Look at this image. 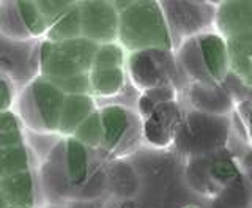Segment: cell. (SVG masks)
I'll use <instances>...</instances> for the list:
<instances>
[{
  "label": "cell",
  "instance_id": "18",
  "mask_svg": "<svg viewBox=\"0 0 252 208\" xmlns=\"http://www.w3.org/2000/svg\"><path fill=\"white\" fill-rule=\"evenodd\" d=\"M30 153L24 145L0 148V180L29 172Z\"/></svg>",
  "mask_w": 252,
  "mask_h": 208
},
{
  "label": "cell",
  "instance_id": "25",
  "mask_svg": "<svg viewBox=\"0 0 252 208\" xmlns=\"http://www.w3.org/2000/svg\"><path fill=\"white\" fill-rule=\"evenodd\" d=\"M21 130V122L13 112L3 110L0 112V134L3 133H14Z\"/></svg>",
  "mask_w": 252,
  "mask_h": 208
},
{
  "label": "cell",
  "instance_id": "13",
  "mask_svg": "<svg viewBox=\"0 0 252 208\" xmlns=\"http://www.w3.org/2000/svg\"><path fill=\"white\" fill-rule=\"evenodd\" d=\"M93 112H96V106L92 95H68L62 110L59 131L71 138Z\"/></svg>",
  "mask_w": 252,
  "mask_h": 208
},
{
  "label": "cell",
  "instance_id": "12",
  "mask_svg": "<svg viewBox=\"0 0 252 208\" xmlns=\"http://www.w3.org/2000/svg\"><path fill=\"white\" fill-rule=\"evenodd\" d=\"M215 30L232 38L252 32V3H219L216 11Z\"/></svg>",
  "mask_w": 252,
  "mask_h": 208
},
{
  "label": "cell",
  "instance_id": "17",
  "mask_svg": "<svg viewBox=\"0 0 252 208\" xmlns=\"http://www.w3.org/2000/svg\"><path fill=\"white\" fill-rule=\"evenodd\" d=\"M81 36H82L81 8L76 3L71 5L65 11V14L47 30V38L52 43H63Z\"/></svg>",
  "mask_w": 252,
  "mask_h": 208
},
{
  "label": "cell",
  "instance_id": "20",
  "mask_svg": "<svg viewBox=\"0 0 252 208\" xmlns=\"http://www.w3.org/2000/svg\"><path fill=\"white\" fill-rule=\"evenodd\" d=\"M177 98L178 89H175V87H159V89L142 92L137 100V114L142 120H145L161 104L177 101Z\"/></svg>",
  "mask_w": 252,
  "mask_h": 208
},
{
  "label": "cell",
  "instance_id": "24",
  "mask_svg": "<svg viewBox=\"0 0 252 208\" xmlns=\"http://www.w3.org/2000/svg\"><path fill=\"white\" fill-rule=\"evenodd\" d=\"M36 5L43 14L47 27H51L62 18L63 14H65V11L73 3H69V2H36Z\"/></svg>",
  "mask_w": 252,
  "mask_h": 208
},
{
  "label": "cell",
  "instance_id": "23",
  "mask_svg": "<svg viewBox=\"0 0 252 208\" xmlns=\"http://www.w3.org/2000/svg\"><path fill=\"white\" fill-rule=\"evenodd\" d=\"M16 8H18L19 18L22 21V24L26 26V30L32 36H39L46 34L49 27L43 18L41 11L36 3L33 2H18L16 3Z\"/></svg>",
  "mask_w": 252,
  "mask_h": 208
},
{
  "label": "cell",
  "instance_id": "5",
  "mask_svg": "<svg viewBox=\"0 0 252 208\" xmlns=\"http://www.w3.org/2000/svg\"><path fill=\"white\" fill-rule=\"evenodd\" d=\"M102 123V148L109 153L125 155L144 140V120L123 104H109L99 109Z\"/></svg>",
  "mask_w": 252,
  "mask_h": 208
},
{
  "label": "cell",
  "instance_id": "33",
  "mask_svg": "<svg viewBox=\"0 0 252 208\" xmlns=\"http://www.w3.org/2000/svg\"><path fill=\"white\" fill-rule=\"evenodd\" d=\"M249 189H251V194H252V180H251V185H249Z\"/></svg>",
  "mask_w": 252,
  "mask_h": 208
},
{
  "label": "cell",
  "instance_id": "21",
  "mask_svg": "<svg viewBox=\"0 0 252 208\" xmlns=\"http://www.w3.org/2000/svg\"><path fill=\"white\" fill-rule=\"evenodd\" d=\"M128 52L123 49L120 43L99 44L96 55L93 60L92 69H110V68H125Z\"/></svg>",
  "mask_w": 252,
  "mask_h": 208
},
{
  "label": "cell",
  "instance_id": "6",
  "mask_svg": "<svg viewBox=\"0 0 252 208\" xmlns=\"http://www.w3.org/2000/svg\"><path fill=\"white\" fill-rule=\"evenodd\" d=\"M173 39V49L210 30H215L218 5L202 2L161 3Z\"/></svg>",
  "mask_w": 252,
  "mask_h": 208
},
{
  "label": "cell",
  "instance_id": "30",
  "mask_svg": "<svg viewBox=\"0 0 252 208\" xmlns=\"http://www.w3.org/2000/svg\"><path fill=\"white\" fill-rule=\"evenodd\" d=\"M10 205H8V202L5 201V197L2 196V193H0V208H8Z\"/></svg>",
  "mask_w": 252,
  "mask_h": 208
},
{
  "label": "cell",
  "instance_id": "19",
  "mask_svg": "<svg viewBox=\"0 0 252 208\" xmlns=\"http://www.w3.org/2000/svg\"><path fill=\"white\" fill-rule=\"evenodd\" d=\"M251 189L249 185L243 180V177L236 178L216 196L213 208H244L249 205Z\"/></svg>",
  "mask_w": 252,
  "mask_h": 208
},
{
  "label": "cell",
  "instance_id": "15",
  "mask_svg": "<svg viewBox=\"0 0 252 208\" xmlns=\"http://www.w3.org/2000/svg\"><path fill=\"white\" fill-rule=\"evenodd\" d=\"M65 163L69 181L76 186H81L89 180L90 173V156L89 147L74 139L73 136L65 143Z\"/></svg>",
  "mask_w": 252,
  "mask_h": 208
},
{
  "label": "cell",
  "instance_id": "32",
  "mask_svg": "<svg viewBox=\"0 0 252 208\" xmlns=\"http://www.w3.org/2000/svg\"><path fill=\"white\" fill-rule=\"evenodd\" d=\"M8 208H30V207H8Z\"/></svg>",
  "mask_w": 252,
  "mask_h": 208
},
{
  "label": "cell",
  "instance_id": "16",
  "mask_svg": "<svg viewBox=\"0 0 252 208\" xmlns=\"http://www.w3.org/2000/svg\"><path fill=\"white\" fill-rule=\"evenodd\" d=\"M92 93L102 98H112L123 92L126 85V69L110 68V69H92L90 71Z\"/></svg>",
  "mask_w": 252,
  "mask_h": 208
},
{
  "label": "cell",
  "instance_id": "22",
  "mask_svg": "<svg viewBox=\"0 0 252 208\" xmlns=\"http://www.w3.org/2000/svg\"><path fill=\"white\" fill-rule=\"evenodd\" d=\"M73 138L77 139L79 142H82L85 147H102V123H101V115L99 110L93 112V114L85 120V122L77 128L76 133L73 134Z\"/></svg>",
  "mask_w": 252,
  "mask_h": 208
},
{
  "label": "cell",
  "instance_id": "8",
  "mask_svg": "<svg viewBox=\"0 0 252 208\" xmlns=\"http://www.w3.org/2000/svg\"><path fill=\"white\" fill-rule=\"evenodd\" d=\"M183 117L178 101L161 104L144 120V140L156 148L169 147L175 142Z\"/></svg>",
  "mask_w": 252,
  "mask_h": 208
},
{
  "label": "cell",
  "instance_id": "11",
  "mask_svg": "<svg viewBox=\"0 0 252 208\" xmlns=\"http://www.w3.org/2000/svg\"><path fill=\"white\" fill-rule=\"evenodd\" d=\"M68 95L59 85L47 81L46 77H38L32 84V98H33L36 114L41 125L49 131L59 130L62 110Z\"/></svg>",
  "mask_w": 252,
  "mask_h": 208
},
{
  "label": "cell",
  "instance_id": "29",
  "mask_svg": "<svg viewBox=\"0 0 252 208\" xmlns=\"http://www.w3.org/2000/svg\"><path fill=\"white\" fill-rule=\"evenodd\" d=\"M244 164H246V167H249V169H252V151H249L246 158H244Z\"/></svg>",
  "mask_w": 252,
  "mask_h": 208
},
{
  "label": "cell",
  "instance_id": "9",
  "mask_svg": "<svg viewBox=\"0 0 252 208\" xmlns=\"http://www.w3.org/2000/svg\"><path fill=\"white\" fill-rule=\"evenodd\" d=\"M197 44H199L208 77L213 82L222 84L225 77L230 74L232 67L230 47H228L225 36H222L216 30H210L207 34L197 36Z\"/></svg>",
  "mask_w": 252,
  "mask_h": 208
},
{
  "label": "cell",
  "instance_id": "3",
  "mask_svg": "<svg viewBox=\"0 0 252 208\" xmlns=\"http://www.w3.org/2000/svg\"><path fill=\"white\" fill-rule=\"evenodd\" d=\"M230 134L228 117H218L191 110L185 114L178 128L175 145L189 156L213 155L222 148Z\"/></svg>",
  "mask_w": 252,
  "mask_h": 208
},
{
  "label": "cell",
  "instance_id": "2",
  "mask_svg": "<svg viewBox=\"0 0 252 208\" xmlns=\"http://www.w3.org/2000/svg\"><path fill=\"white\" fill-rule=\"evenodd\" d=\"M99 44L84 36L63 43L44 41L41 46V73L54 84L76 76L90 74Z\"/></svg>",
  "mask_w": 252,
  "mask_h": 208
},
{
  "label": "cell",
  "instance_id": "31",
  "mask_svg": "<svg viewBox=\"0 0 252 208\" xmlns=\"http://www.w3.org/2000/svg\"><path fill=\"white\" fill-rule=\"evenodd\" d=\"M183 208H199L197 205H186V207H183Z\"/></svg>",
  "mask_w": 252,
  "mask_h": 208
},
{
  "label": "cell",
  "instance_id": "10",
  "mask_svg": "<svg viewBox=\"0 0 252 208\" xmlns=\"http://www.w3.org/2000/svg\"><path fill=\"white\" fill-rule=\"evenodd\" d=\"M186 98L192 110L203 114L228 117L233 109V97L220 84L191 82L188 85Z\"/></svg>",
  "mask_w": 252,
  "mask_h": 208
},
{
  "label": "cell",
  "instance_id": "14",
  "mask_svg": "<svg viewBox=\"0 0 252 208\" xmlns=\"http://www.w3.org/2000/svg\"><path fill=\"white\" fill-rule=\"evenodd\" d=\"M0 193L10 207H33L35 180L30 172H22L0 180Z\"/></svg>",
  "mask_w": 252,
  "mask_h": 208
},
{
  "label": "cell",
  "instance_id": "7",
  "mask_svg": "<svg viewBox=\"0 0 252 208\" xmlns=\"http://www.w3.org/2000/svg\"><path fill=\"white\" fill-rule=\"evenodd\" d=\"M82 21V36L96 44L118 41L120 11L115 3L85 2L79 3Z\"/></svg>",
  "mask_w": 252,
  "mask_h": 208
},
{
  "label": "cell",
  "instance_id": "26",
  "mask_svg": "<svg viewBox=\"0 0 252 208\" xmlns=\"http://www.w3.org/2000/svg\"><path fill=\"white\" fill-rule=\"evenodd\" d=\"M13 100V92L11 87L5 81V77L0 76V112L8 110Z\"/></svg>",
  "mask_w": 252,
  "mask_h": 208
},
{
  "label": "cell",
  "instance_id": "27",
  "mask_svg": "<svg viewBox=\"0 0 252 208\" xmlns=\"http://www.w3.org/2000/svg\"><path fill=\"white\" fill-rule=\"evenodd\" d=\"M16 145H22V136H21V131L0 134V148L16 147Z\"/></svg>",
  "mask_w": 252,
  "mask_h": 208
},
{
  "label": "cell",
  "instance_id": "28",
  "mask_svg": "<svg viewBox=\"0 0 252 208\" xmlns=\"http://www.w3.org/2000/svg\"><path fill=\"white\" fill-rule=\"evenodd\" d=\"M248 131H249V138L252 139V106H251L249 117H248Z\"/></svg>",
  "mask_w": 252,
  "mask_h": 208
},
{
  "label": "cell",
  "instance_id": "4",
  "mask_svg": "<svg viewBox=\"0 0 252 208\" xmlns=\"http://www.w3.org/2000/svg\"><path fill=\"white\" fill-rule=\"evenodd\" d=\"M126 74L132 85L142 93L159 87H175L180 84V68L175 51L172 49H142L128 54Z\"/></svg>",
  "mask_w": 252,
  "mask_h": 208
},
{
  "label": "cell",
  "instance_id": "1",
  "mask_svg": "<svg viewBox=\"0 0 252 208\" xmlns=\"http://www.w3.org/2000/svg\"><path fill=\"white\" fill-rule=\"evenodd\" d=\"M115 6L120 11L118 43L128 54L155 47L175 51L161 3L129 2Z\"/></svg>",
  "mask_w": 252,
  "mask_h": 208
}]
</instances>
